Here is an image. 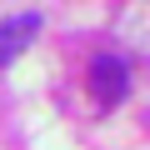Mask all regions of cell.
Wrapping results in <instances>:
<instances>
[{
    "mask_svg": "<svg viewBox=\"0 0 150 150\" xmlns=\"http://www.w3.org/2000/svg\"><path fill=\"white\" fill-rule=\"evenodd\" d=\"M125 90H130L125 60H120V55H95V60H90V95H95L100 105H120Z\"/></svg>",
    "mask_w": 150,
    "mask_h": 150,
    "instance_id": "6da1fadb",
    "label": "cell"
},
{
    "mask_svg": "<svg viewBox=\"0 0 150 150\" xmlns=\"http://www.w3.org/2000/svg\"><path fill=\"white\" fill-rule=\"evenodd\" d=\"M35 30H40V15H35V10L0 20V65H10V60H15L30 40H35Z\"/></svg>",
    "mask_w": 150,
    "mask_h": 150,
    "instance_id": "7a4b0ae2",
    "label": "cell"
}]
</instances>
